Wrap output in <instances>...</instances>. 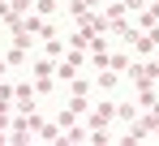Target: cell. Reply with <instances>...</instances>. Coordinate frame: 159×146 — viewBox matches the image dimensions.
<instances>
[]
</instances>
